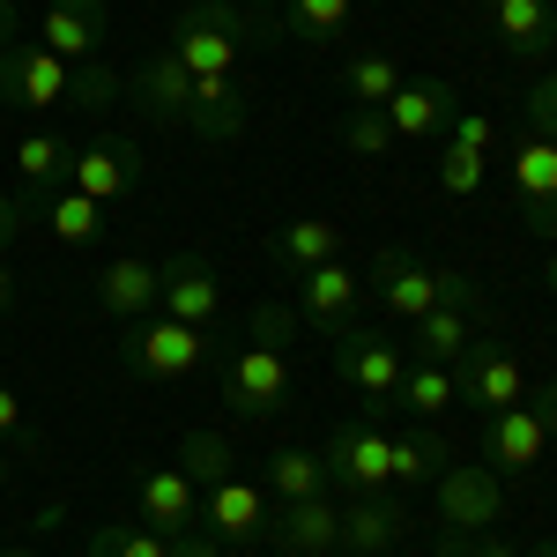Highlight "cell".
Returning <instances> with one entry per match:
<instances>
[{"label": "cell", "mask_w": 557, "mask_h": 557, "mask_svg": "<svg viewBox=\"0 0 557 557\" xmlns=\"http://www.w3.org/2000/svg\"><path fill=\"white\" fill-rule=\"evenodd\" d=\"M475 8H506V0H475Z\"/></svg>", "instance_id": "cell-52"}, {"label": "cell", "mask_w": 557, "mask_h": 557, "mask_svg": "<svg viewBox=\"0 0 557 557\" xmlns=\"http://www.w3.org/2000/svg\"><path fill=\"white\" fill-rule=\"evenodd\" d=\"M246 83L238 75H194V97H186V127L201 141H238L246 134Z\"/></svg>", "instance_id": "cell-22"}, {"label": "cell", "mask_w": 557, "mask_h": 557, "mask_svg": "<svg viewBox=\"0 0 557 557\" xmlns=\"http://www.w3.org/2000/svg\"><path fill=\"white\" fill-rule=\"evenodd\" d=\"M15 23H23V15H15V0H0V52L15 45Z\"/></svg>", "instance_id": "cell-44"}, {"label": "cell", "mask_w": 557, "mask_h": 557, "mask_svg": "<svg viewBox=\"0 0 557 557\" xmlns=\"http://www.w3.org/2000/svg\"><path fill=\"white\" fill-rule=\"evenodd\" d=\"M528 417L557 438V380H535V386H528Z\"/></svg>", "instance_id": "cell-41"}, {"label": "cell", "mask_w": 557, "mask_h": 557, "mask_svg": "<svg viewBox=\"0 0 557 557\" xmlns=\"http://www.w3.org/2000/svg\"><path fill=\"white\" fill-rule=\"evenodd\" d=\"M157 312L215 335V320H223V283H215L209 260L201 253H172L164 260V268H157Z\"/></svg>", "instance_id": "cell-10"}, {"label": "cell", "mask_w": 557, "mask_h": 557, "mask_svg": "<svg viewBox=\"0 0 557 557\" xmlns=\"http://www.w3.org/2000/svg\"><path fill=\"white\" fill-rule=\"evenodd\" d=\"M364 290L394 312V320H424L431 305H438V268L417 253H401V246H386V253H372V268H364Z\"/></svg>", "instance_id": "cell-12"}, {"label": "cell", "mask_w": 557, "mask_h": 557, "mask_svg": "<svg viewBox=\"0 0 557 557\" xmlns=\"http://www.w3.org/2000/svg\"><path fill=\"white\" fill-rule=\"evenodd\" d=\"M268 543L283 557H335V543H343V506H335V498L275 506V513H268Z\"/></svg>", "instance_id": "cell-19"}, {"label": "cell", "mask_w": 557, "mask_h": 557, "mask_svg": "<svg viewBox=\"0 0 557 557\" xmlns=\"http://www.w3.org/2000/svg\"><path fill=\"white\" fill-rule=\"evenodd\" d=\"M23 438V401H15V386H0V454Z\"/></svg>", "instance_id": "cell-42"}, {"label": "cell", "mask_w": 557, "mask_h": 557, "mask_svg": "<svg viewBox=\"0 0 557 557\" xmlns=\"http://www.w3.org/2000/svg\"><path fill=\"white\" fill-rule=\"evenodd\" d=\"M498 513H506V491L483 461H461V469L438 475V528L446 535H491Z\"/></svg>", "instance_id": "cell-11"}, {"label": "cell", "mask_w": 557, "mask_h": 557, "mask_svg": "<svg viewBox=\"0 0 557 557\" xmlns=\"http://www.w3.org/2000/svg\"><path fill=\"white\" fill-rule=\"evenodd\" d=\"M327 357H335V380L343 386H357L364 401H386L394 409V386L409 372V349L394 343V335H380V327H343L327 343Z\"/></svg>", "instance_id": "cell-5"}, {"label": "cell", "mask_w": 557, "mask_h": 557, "mask_svg": "<svg viewBox=\"0 0 557 557\" xmlns=\"http://www.w3.org/2000/svg\"><path fill=\"white\" fill-rule=\"evenodd\" d=\"M172 557H223V543L194 520V528H178V535H172Z\"/></svg>", "instance_id": "cell-40"}, {"label": "cell", "mask_w": 557, "mask_h": 557, "mask_svg": "<svg viewBox=\"0 0 557 557\" xmlns=\"http://www.w3.org/2000/svg\"><path fill=\"white\" fill-rule=\"evenodd\" d=\"M401 535H409V506L380 491V498H349L343 506V543H335V550L343 557H380V550H394Z\"/></svg>", "instance_id": "cell-23"}, {"label": "cell", "mask_w": 557, "mask_h": 557, "mask_svg": "<svg viewBox=\"0 0 557 557\" xmlns=\"http://www.w3.org/2000/svg\"><path fill=\"white\" fill-rule=\"evenodd\" d=\"M268 260L275 268H320V260H343V223H327V215H298V223H275V238H268Z\"/></svg>", "instance_id": "cell-28"}, {"label": "cell", "mask_w": 557, "mask_h": 557, "mask_svg": "<svg viewBox=\"0 0 557 557\" xmlns=\"http://www.w3.org/2000/svg\"><path fill=\"white\" fill-rule=\"evenodd\" d=\"M386 461H394V491H417V483H438L446 475V438L438 431H394V446H386Z\"/></svg>", "instance_id": "cell-30"}, {"label": "cell", "mask_w": 557, "mask_h": 557, "mask_svg": "<svg viewBox=\"0 0 557 557\" xmlns=\"http://www.w3.org/2000/svg\"><path fill=\"white\" fill-rule=\"evenodd\" d=\"M268 491L246 483V475H223L201 491V528H209L215 543H268Z\"/></svg>", "instance_id": "cell-13"}, {"label": "cell", "mask_w": 557, "mask_h": 557, "mask_svg": "<svg viewBox=\"0 0 557 557\" xmlns=\"http://www.w3.org/2000/svg\"><path fill=\"white\" fill-rule=\"evenodd\" d=\"M461 394H454V372L446 364H424V357H409V372H401V386H394V409H409V417H446Z\"/></svg>", "instance_id": "cell-31"}, {"label": "cell", "mask_w": 557, "mask_h": 557, "mask_svg": "<svg viewBox=\"0 0 557 557\" xmlns=\"http://www.w3.org/2000/svg\"><path fill=\"white\" fill-rule=\"evenodd\" d=\"M290 335H298V312L290 305H253V327L246 343L223 357V409L238 424H275L290 401H298V364H290Z\"/></svg>", "instance_id": "cell-1"}, {"label": "cell", "mask_w": 557, "mask_h": 557, "mask_svg": "<svg viewBox=\"0 0 557 557\" xmlns=\"http://www.w3.org/2000/svg\"><path fill=\"white\" fill-rule=\"evenodd\" d=\"M23 209L45 215L60 246H89V238L104 231V201H89V194H75V186H30Z\"/></svg>", "instance_id": "cell-26"}, {"label": "cell", "mask_w": 557, "mask_h": 557, "mask_svg": "<svg viewBox=\"0 0 557 557\" xmlns=\"http://www.w3.org/2000/svg\"><path fill=\"white\" fill-rule=\"evenodd\" d=\"M268 38V23L246 15L238 0H194L172 23V52L186 75H238V60Z\"/></svg>", "instance_id": "cell-2"}, {"label": "cell", "mask_w": 557, "mask_h": 557, "mask_svg": "<svg viewBox=\"0 0 557 557\" xmlns=\"http://www.w3.org/2000/svg\"><path fill=\"white\" fill-rule=\"evenodd\" d=\"M543 283H550V290H557V246H550V260H543Z\"/></svg>", "instance_id": "cell-47"}, {"label": "cell", "mask_w": 557, "mask_h": 557, "mask_svg": "<svg viewBox=\"0 0 557 557\" xmlns=\"http://www.w3.org/2000/svg\"><path fill=\"white\" fill-rule=\"evenodd\" d=\"M417 557H469V535H438L431 550H417Z\"/></svg>", "instance_id": "cell-43"}, {"label": "cell", "mask_w": 557, "mask_h": 557, "mask_svg": "<svg viewBox=\"0 0 557 557\" xmlns=\"http://www.w3.org/2000/svg\"><path fill=\"white\" fill-rule=\"evenodd\" d=\"M8 475H15V469H8V454H0V491H8Z\"/></svg>", "instance_id": "cell-50"}, {"label": "cell", "mask_w": 557, "mask_h": 557, "mask_svg": "<svg viewBox=\"0 0 557 557\" xmlns=\"http://www.w3.org/2000/svg\"><path fill=\"white\" fill-rule=\"evenodd\" d=\"M357 305H364V275H357L349 260H320V268L298 275V305H290V312L335 343L343 327H357Z\"/></svg>", "instance_id": "cell-9"}, {"label": "cell", "mask_w": 557, "mask_h": 557, "mask_svg": "<svg viewBox=\"0 0 557 557\" xmlns=\"http://www.w3.org/2000/svg\"><path fill=\"white\" fill-rule=\"evenodd\" d=\"M469 557H513V550H506V543H491V535H483V543H475Z\"/></svg>", "instance_id": "cell-46"}, {"label": "cell", "mask_w": 557, "mask_h": 557, "mask_svg": "<svg viewBox=\"0 0 557 557\" xmlns=\"http://www.w3.org/2000/svg\"><path fill=\"white\" fill-rule=\"evenodd\" d=\"M520 134H543V141H557V75H535V89L520 97Z\"/></svg>", "instance_id": "cell-38"}, {"label": "cell", "mask_w": 557, "mask_h": 557, "mask_svg": "<svg viewBox=\"0 0 557 557\" xmlns=\"http://www.w3.org/2000/svg\"><path fill=\"white\" fill-rule=\"evenodd\" d=\"M506 172H513L520 231H528V238H543V246H557V141L520 134L513 157H506Z\"/></svg>", "instance_id": "cell-7"}, {"label": "cell", "mask_w": 557, "mask_h": 557, "mask_svg": "<svg viewBox=\"0 0 557 557\" xmlns=\"http://www.w3.org/2000/svg\"><path fill=\"white\" fill-rule=\"evenodd\" d=\"M67 67H83V60H104V45H112V0H52L45 8V38Z\"/></svg>", "instance_id": "cell-15"}, {"label": "cell", "mask_w": 557, "mask_h": 557, "mask_svg": "<svg viewBox=\"0 0 557 557\" xmlns=\"http://www.w3.org/2000/svg\"><path fill=\"white\" fill-rule=\"evenodd\" d=\"M209 357H223V343H215L209 327H186V320H141L127 335V364L141 372V380H157V386H172V380H194Z\"/></svg>", "instance_id": "cell-4"}, {"label": "cell", "mask_w": 557, "mask_h": 557, "mask_svg": "<svg viewBox=\"0 0 557 557\" xmlns=\"http://www.w3.org/2000/svg\"><path fill=\"white\" fill-rule=\"evenodd\" d=\"M491 30H498V45L513 60H550L557 52V8L550 0H506V8H491Z\"/></svg>", "instance_id": "cell-27"}, {"label": "cell", "mask_w": 557, "mask_h": 557, "mask_svg": "<svg viewBox=\"0 0 557 557\" xmlns=\"http://www.w3.org/2000/svg\"><path fill=\"white\" fill-rule=\"evenodd\" d=\"M528 364H520L506 343H475L461 364H454V394L469 401L475 417H498V409H513V401H528Z\"/></svg>", "instance_id": "cell-8"}, {"label": "cell", "mask_w": 557, "mask_h": 557, "mask_svg": "<svg viewBox=\"0 0 557 557\" xmlns=\"http://www.w3.org/2000/svg\"><path fill=\"white\" fill-rule=\"evenodd\" d=\"M238 8H246V15H260V8H275V0H238Z\"/></svg>", "instance_id": "cell-48"}, {"label": "cell", "mask_w": 557, "mask_h": 557, "mask_svg": "<svg viewBox=\"0 0 557 557\" xmlns=\"http://www.w3.org/2000/svg\"><path fill=\"white\" fill-rule=\"evenodd\" d=\"M0 253H8V246H0ZM8 305H15V275H8V260H0V312H8Z\"/></svg>", "instance_id": "cell-45"}, {"label": "cell", "mask_w": 557, "mask_h": 557, "mask_svg": "<svg viewBox=\"0 0 557 557\" xmlns=\"http://www.w3.org/2000/svg\"><path fill=\"white\" fill-rule=\"evenodd\" d=\"M0 557H38V550H0Z\"/></svg>", "instance_id": "cell-51"}, {"label": "cell", "mask_w": 557, "mask_h": 557, "mask_svg": "<svg viewBox=\"0 0 557 557\" xmlns=\"http://www.w3.org/2000/svg\"><path fill=\"white\" fill-rule=\"evenodd\" d=\"M483 320H491V312H475V305H431L424 320H409V327H417V357L454 372L475 349V327H483Z\"/></svg>", "instance_id": "cell-25"}, {"label": "cell", "mask_w": 557, "mask_h": 557, "mask_svg": "<svg viewBox=\"0 0 557 557\" xmlns=\"http://www.w3.org/2000/svg\"><path fill=\"white\" fill-rule=\"evenodd\" d=\"M380 417H386V401H364V417L343 424L320 446V454H327V483H335L343 498H380V491H394V461H386L394 431H386Z\"/></svg>", "instance_id": "cell-3"}, {"label": "cell", "mask_w": 557, "mask_h": 557, "mask_svg": "<svg viewBox=\"0 0 557 557\" xmlns=\"http://www.w3.org/2000/svg\"><path fill=\"white\" fill-rule=\"evenodd\" d=\"M543 446H550V431L528 417V401L483 417V469L498 475V483H506V475H528L535 461H543Z\"/></svg>", "instance_id": "cell-20"}, {"label": "cell", "mask_w": 557, "mask_h": 557, "mask_svg": "<svg viewBox=\"0 0 557 557\" xmlns=\"http://www.w3.org/2000/svg\"><path fill=\"white\" fill-rule=\"evenodd\" d=\"M112 97H120V75H112L104 60H83V67H75V97H67V104H83V112H104Z\"/></svg>", "instance_id": "cell-39"}, {"label": "cell", "mask_w": 557, "mask_h": 557, "mask_svg": "<svg viewBox=\"0 0 557 557\" xmlns=\"http://www.w3.org/2000/svg\"><path fill=\"white\" fill-rule=\"evenodd\" d=\"M178 469L194 475L201 491L223 483V475H231V438H223V431H186V438H178Z\"/></svg>", "instance_id": "cell-36"}, {"label": "cell", "mask_w": 557, "mask_h": 557, "mask_svg": "<svg viewBox=\"0 0 557 557\" xmlns=\"http://www.w3.org/2000/svg\"><path fill=\"white\" fill-rule=\"evenodd\" d=\"M134 520L141 528H157V535H178V528H194L201 520V483L178 469H141L134 475Z\"/></svg>", "instance_id": "cell-14"}, {"label": "cell", "mask_w": 557, "mask_h": 557, "mask_svg": "<svg viewBox=\"0 0 557 557\" xmlns=\"http://www.w3.org/2000/svg\"><path fill=\"white\" fill-rule=\"evenodd\" d=\"M491 141H498L491 112H454L446 149H438V186H446L454 201H469L475 186H483V172H491Z\"/></svg>", "instance_id": "cell-18"}, {"label": "cell", "mask_w": 557, "mask_h": 557, "mask_svg": "<svg viewBox=\"0 0 557 557\" xmlns=\"http://www.w3.org/2000/svg\"><path fill=\"white\" fill-rule=\"evenodd\" d=\"M364 8H380V0H364Z\"/></svg>", "instance_id": "cell-53"}, {"label": "cell", "mask_w": 557, "mask_h": 557, "mask_svg": "<svg viewBox=\"0 0 557 557\" xmlns=\"http://www.w3.org/2000/svg\"><path fill=\"white\" fill-rule=\"evenodd\" d=\"M268 491H275V506L327 498V454H312V446H283V454L268 461Z\"/></svg>", "instance_id": "cell-29"}, {"label": "cell", "mask_w": 557, "mask_h": 557, "mask_svg": "<svg viewBox=\"0 0 557 557\" xmlns=\"http://www.w3.org/2000/svg\"><path fill=\"white\" fill-rule=\"evenodd\" d=\"M67 186H75V194H89V201H127L134 186H141V149H134L127 134H104V141L75 149Z\"/></svg>", "instance_id": "cell-16"}, {"label": "cell", "mask_w": 557, "mask_h": 557, "mask_svg": "<svg viewBox=\"0 0 557 557\" xmlns=\"http://www.w3.org/2000/svg\"><path fill=\"white\" fill-rule=\"evenodd\" d=\"M75 97V67L52 45H8L0 52V104L15 112H60Z\"/></svg>", "instance_id": "cell-6"}, {"label": "cell", "mask_w": 557, "mask_h": 557, "mask_svg": "<svg viewBox=\"0 0 557 557\" xmlns=\"http://www.w3.org/2000/svg\"><path fill=\"white\" fill-rule=\"evenodd\" d=\"M401 83H409V75H401V67H394L386 52H349V60H343V89H349V104H386V97H394Z\"/></svg>", "instance_id": "cell-34"}, {"label": "cell", "mask_w": 557, "mask_h": 557, "mask_svg": "<svg viewBox=\"0 0 557 557\" xmlns=\"http://www.w3.org/2000/svg\"><path fill=\"white\" fill-rule=\"evenodd\" d=\"M89 557H172V535H157L141 520H104L89 535Z\"/></svg>", "instance_id": "cell-35"}, {"label": "cell", "mask_w": 557, "mask_h": 557, "mask_svg": "<svg viewBox=\"0 0 557 557\" xmlns=\"http://www.w3.org/2000/svg\"><path fill=\"white\" fill-rule=\"evenodd\" d=\"M343 149L349 157H386L394 149V127H386L380 104H349L343 112Z\"/></svg>", "instance_id": "cell-37"}, {"label": "cell", "mask_w": 557, "mask_h": 557, "mask_svg": "<svg viewBox=\"0 0 557 557\" xmlns=\"http://www.w3.org/2000/svg\"><path fill=\"white\" fill-rule=\"evenodd\" d=\"M386 127H394V141H438V134L454 127V83H438V75H417V83H401L394 97L380 104Z\"/></svg>", "instance_id": "cell-17"}, {"label": "cell", "mask_w": 557, "mask_h": 557, "mask_svg": "<svg viewBox=\"0 0 557 557\" xmlns=\"http://www.w3.org/2000/svg\"><path fill=\"white\" fill-rule=\"evenodd\" d=\"M127 97L141 104V120H157V127H186V97H194V75L178 67V52H149L141 67L127 75Z\"/></svg>", "instance_id": "cell-21"}, {"label": "cell", "mask_w": 557, "mask_h": 557, "mask_svg": "<svg viewBox=\"0 0 557 557\" xmlns=\"http://www.w3.org/2000/svg\"><path fill=\"white\" fill-rule=\"evenodd\" d=\"M550 343H557V335H550Z\"/></svg>", "instance_id": "cell-54"}, {"label": "cell", "mask_w": 557, "mask_h": 557, "mask_svg": "<svg viewBox=\"0 0 557 557\" xmlns=\"http://www.w3.org/2000/svg\"><path fill=\"white\" fill-rule=\"evenodd\" d=\"M15 172H23V186H67V172H75V141L67 134H23L15 141Z\"/></svg>", "instance_id": "cell-32"}, {"label": "cell", "mask_w": 557, "mask_h": 557, "mask_svg": "<svg viewBox=\"0 0 557 557\" xmlns=\"http://www.w3.org/2000/svg\"><path fill=\"white\" fill-rule=\"evenodd\" d=\"M357 15V0H283V30L298 45H335Z\"/></svg>", "instance_id": "cell-33"}, {"label": "cell", "mask_w": 557, "mask_h": 557, "mask_svg": "<svg viewBox=\"0 0 557 557\" xmlns=\"http://www.w3.org/2000/svg\"><path fill=\"white\" fill-rule=\"evenodd\" d=\"M97 312L104 320H141V312H157V260H104L97 268Z\"/></svg>", "instance_id": "cell-24"}, {"label": "cell", "mask_w": 557, "mask_h": 557, "mask_svg": "<svg viewBox=\"0 0 557 557\" xmlns=\"http://www.w3.org/2000/svg\"><path fill=\"white\" fill-rule=\"evenodd\" d=\"M528 557H557V543H535V550H528Z\"/></svg>", "instance_id": "cell-49"}]
</instances>
